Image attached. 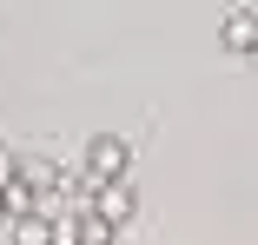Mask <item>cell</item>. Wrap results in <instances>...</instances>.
<instances>
[{"mask_svg":"<svg viewBox=\"0 0 258 245\" xmlns=\"http://www.w3.org/2000/svg\"><path fill=\"white\" fill-rule=\"evenodd\" d=\"M126 166H133V146H126L119 133H99V139L86 146V179H93V186L126 179Z\"/></svg>","mask_w":258,"mask_h":245,"instance_id":"obj_1","label":"cell"},{"mask_svg":"<svg viewBox=\"0 0 258 245\" xmlns=\"http://www.w3.org/2000/svg\"><path fill=\"white\" fill-rule=\"evenodd\" d=\"M219 40H225V53H238V60H258V7H238V14H225V20H219Z\"/></svg>","mask_w":258,"mask_h":245,"instance_id":"obj_2","label":"cell"},{"mask_svg":"<svg viewBox=\"0 0 258 245\" xmlns=\"http://www.w3.org/2000/svg\"><path fill=\"white\" fill-rule=\"evenodd\" d=\"M86 206L106 219V225H126V219H133V186H126V179H113V186H93V179H86Z\"/></svg>","mask_w":258,"mask_h":245,"instance_id":"obj_3","label":"cell"},{"mask_svg":"<svg viewBox=\"0 0 258 245\" xmlns=\"http://www.w3.org/2000/svg\"><path fill=\"white\" fill-rule=\"evenodd\" d=\"M14 245H60V219H46V212L14 219Z\"/></svg>","mask_w":258,"mask_h":245,"instance_id":"obj_4","label":"cell"},{"mask_svg":"<svg viewBox=\"0 0 258 245\" xmlns=\"http://www.w3.org/2000/svg\"><path fill=\"white\" fill-rule=\"evenodd\" d=\"M14 186H20V153L0 146V192H14Z\"/></svg>","mask_w":258,"mask_h":245,"instance_id":"obj_5","label":"cell"}]
</instances>
